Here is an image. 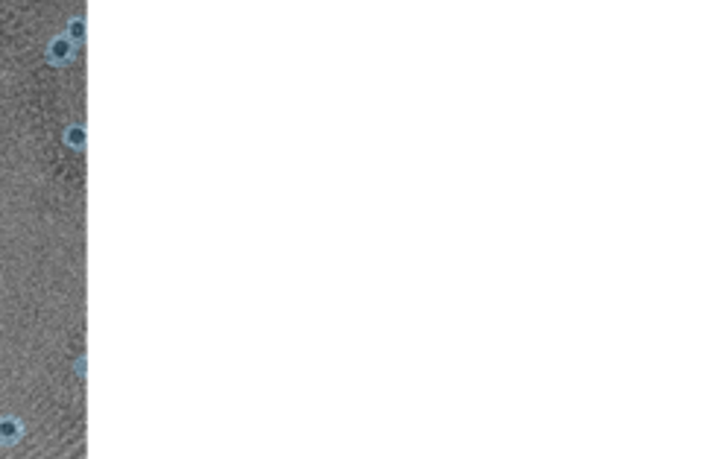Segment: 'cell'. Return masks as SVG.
Wrapping results in <instances>:
<instances>
[{
  "label": "cell",
  "instance_id": "1",
  "mask_svg": "<svg viewBox=\"0 0 711 459\" xmlns=\"http://www.w3.org/2000/svg\"><path fill=\"white\" fill-rule=\"evenodd\" d=\"M73 53H77V41L67 38V35H56V38L50 41V47H47V56H50V62H56V65L70 62Z\"/></svg>",
  "mask_w": 711,
  "mask_h": 459
},
{
  "label": "cell",
  "instance_id": "2",
  "mask_svg": "<svg viewBox=\"0 0 711 459\" xmlns=\"http://www.w3.org/2000/svg\"><path fill=\"white\" fill-rule=\"evenodd\" d=\"M18 433H21V424L15 419H4V421H0V439H4V442H15Z\"/></svg>",
  "mask_w": 711,
  "mask_h": 459
},
{
  "label": "cell",
  "instance_id": "3",
  "mask_svg": "<svg viewBox=\"0 0 711 459\" xmlns=\"http://www.w3.org/2000/svg\"><path fill=\"white\" fill-rule=\"evenodd\" d=\"M65 138H67V143H70V147H77V150H82V143H85V135H82V126H70Z\"/></svg>",
  "mask_w": 711,
  "mask_h": 459
},
{
  "label": "cell",
  "instance_id": "4",
  "mask_svg": "<svg viewBox=\"0 0 711 459\" xmlns=\"http://www.w3.org/2000/svg\"><path fill=\"white\" fill-rule=\"evenodd\" d=\"M82 33H85V27H82V18H73L65 35H67V38H73V41H82Z\"/></svg>",
  "mask_w": 711,
  "mask_h": 459
}]
</instances>
